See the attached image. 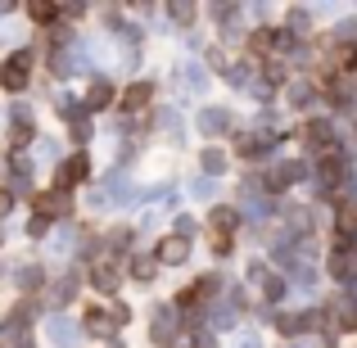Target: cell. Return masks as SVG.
<instances>
[{
	"label": "cell",
	"mask_w": 357,
	"mask_h": 348,
	"mask_svg": "<svg viewBox=\"0 0 357 348\" xmlns=\"http://www.w3.org/2000/svg\"><path fill=\"white\" fill-rule=\"evenodd\" d=\"M27 77H32V59H27V54H9L5 68H0V86L5 91H23Z\"/></svg>",
	"instance_id": "6da1fadb"
},
{
	"label": "cell",
	"mask_w": 357,
	"mask_h": 348,
	"mask_svg": "<svg viewBox=\"0 0 357 348\" xmlns=\"http://www.w3.org/2000/svg\"><path fill=\"white\" fill-rule=\"evenodd\" d=\"M86 172H91V158H86V154H73L68 163L59 167V190H63V186H77V181H86Z\"/></svg>",
	"instance_id": "7a4b0ae2"
},
{
	"label": "cell",
	"mask_w": 357,
	"mask_h": 348,
	"mask_svg": "<svg viewBox=\"0 0 357 348\" xmlns=\"http://www.w3.org/2000/svg\"><path fill=\"white\" fill-rule=\"evenodd\" d=\"M149 96H154V86H149V82H140V86H127V91H122V109H127V114H136V109L149 105Z\"/></svg>",
	"instance_id": "3957f363"
},
{
	"label": "cell",
	"mask_w": 357,
	"mask_h": 348,
	"mask_svg": "<svg viewBox=\"0 0 357 348\" xmlns=\"http://www.w3.org/2000/svg\"><path fill=\"white\" fill-rule=\"evenodd\" d=\"M185 253H190V249H185L181 235H167V240L158 244V262H185Z\"/></svg>",
	"instance_id": "277c9868"
},
{
	"label": "cell",
	"mask_w": 357,
	"mask_h": 348,
	"mask_svg": "<svg viewBox=\"0 0 357 348\" xmlns=\"http://www.w3.org/2000/svg\"><path fill=\"white\" fill-rule=\"evenodd\" d=\"M27 14H32L36 23H54V18H59V5H27Z\"/></svg>",
	"instance_id": "5b68a950"
},
{
	"label": "cell",
	"mask_w": 357,
	"mask_h": 348,
	"mask_svg": "<svg viewBox=\"0 0 357 348\" xmlns=\"http://www.w3.org/2000/svg\"><path fill=\"white\" fill-rule=\"evenodd\" d=\"M109 100H114V91H109V86H105V82H100V86H96V91H91V109H105V105H109Z\"/></svg>",
	"instance_id": "8992f818"
},
{
	"label": "cell",
	"mask_w": 357,
	"mask_h": 348,
	"mask_svg": "<svg viewBox=\"0 0 357 348\" xmlns=\"http://www.w3.org/2000/svg\"><path fill=\"white\" fill-rule=\"evenodd\" d=\"M114 280H118V276H114V267H96V285H100V289H118Z\"/></svg>",
	"instance_id": "52a82bcc"
},
{
	"label": "cell",
	"mask_w": 357,
	"mask_h": 348,
	"mask_svg": "<svg viewBox=\"0 0 357 348\" xmlns=\"http://www.w3.org/2000/svg\"><path fill=\"white\" fill-rule=\"evenodd\" d=\"M9 209H14V195H9V190H0V218H5Z\"/></svg>",
	"instance_id": "ba28073f"
}]
</instances>
